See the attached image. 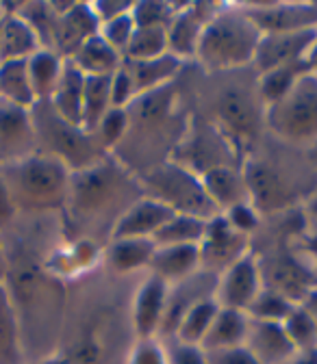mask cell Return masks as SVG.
<instances>
[{
	"instance_id": "44dd1931",
	"label": "cell",
	"mask_w": 317,
	"mask_h": 364,
	"mask_svg": "<svg viewBox=\"0 0 317 364\" xmlns=\"http://www.w3.org/2000/svg\"><path fill=\"white\" fill-rule=\"evenodd\" d=\"M150 267L161 280H185L200 267V245H167L157 247Z\"/></svg>"
},
{
	"instance_id": "f907efd6",
	"label": "cell",
	"mask_w": 317,
	"mask_h": 364,
	"mask_svg": "<svg viewBox=\"0 0 317 364\" xmlns=\"http://www.w3.org/2000/svg\"><path fill=\"white\" fill-rule=\"evenodd\" d=\"M7 16H9V14L5 11V7H3V5H0V24L5 22V18H7Z\"/></svg>"
},
{
	"instance_id": "5b68a950",
	"label": "cell",
	"mask_w": 317,
	"mask_h": 364,
	"mask_svg": "<svg viewBox=\"0 0 317 364\" xmlns=\"http://www.w3.org/2000/svg\"><path fill=\"white\" fill-rule=\"evenodd\" d=\"M142 187L148 193L146 198L163 204L174 215H187L202 221H211L217 217L219 208L209 198L202 180L174 161L144 171Z\"/></svg>"
},
{
	"instance_id": "603a6c76",
	"label": "cell",
	"mask_w": 317,
	"mask_h": 364,
	"mask_svg": "<svg viewBox=\"0 0 317 364\" xmlns=\"http://www.w3.org/2000/svg\"><path fill=\"white\" fill-rule=\"evenodd\" d=\"M135 85V91L140 94H148V91H155L159 87H165L170 82V78L178 72L180 68V59L172 57L170 53L157 59H148V61H126L122 63Z\"/></svg>"
},
{
	"instance_id": "ba28073f",
	"label": "cell",
	"mask_w": 317,
	"mask_h": 364,
	"mask_svg": "<svg viewBox=\"0 0 317 364\" xmlns=\"http://www.w3.org/2000/svg\"><path fill=\"white\" fill-rule=\"evenodd\" d=\"M174 163L202 178L207 171L217 167H235L233 146L229 144V136L222 134L213 124L198 119L178 141L174 150Z\"/></svg>"
},
{
	"instance_id": "8fae6325",
	"label": "cell",
	"mask_w": 317,
	"mask_h": 364,
	"mask_svg": "<svg viewBox=\"0 0 317 364\" xmlns=\"http://www.w3.org/2000/svg\"><path fill=\"white\" fill-rule=\"evenodd\" d=\"M246 252V235L229 223V219L217 215L207 223V232L200 243V264L211 271H226L237 260L244 258Z\"/></svg>"
},
{
	"instance_id": "83f0119b",
	"label": "cell",
	"mask_w": 317,
	"mask_h": 364,
	"mask_svg": "<svg viewBox=\"0 0 317 364\" xmlns=\"http://www.w3.org/2000/svg\"><path fill=\"white\" fill-rule=\"evenodd\" d=\"M254 347V358L263 360V362H276L281 358H285L293 343L289 341V336L285 334V330L279 323H271V321H261L254 323L252 330L248 328V334Z\"/></svg>"
},
{
	"instance_id": "cb8c5ba5",
	"label": "cell",
	"mask_w": 317,
	"mask_h": 364,
	"mask_svg": "<svg viewBox=\"0 0 317 364\" xmlns=\"http://www.w3.org/2000/svg\"><path fill=\"white\" fill-rule=\"evenodd\" d=\"M111 78L113 76H85L83 87V130L94 134L103 117L111 109Z\"/></svg>"
},
{
	"instance_id": "ffe728a7",
	"label": "cell",
	"mask_w": 317,
	"mask_h": 364,
	"mask_svg": "<svg viewBox=\"0 0 317 364\" xmlns=\"http://www.w3.org/2000/svg\"><path fill=\"white\" fill-rule=\"evenodd\" d=\"M70 61L83 76H113L122 65L120 53L100 33L87 39Z\"/></svg>"
},
{
	"instance_id": "d6a6232c",
	"label": "cell",
	"mask_w": 317,
	"mask_h": 364,
	"mask_svg": "<svg viewBox=\"0 0 317 364\" xmlns=\"http://www.w3.org/2000/svg\"><path fill=\"white\" fill-rule=\"evenodd\" d=\"M157 245L152 239H120L111 243L109 260L118 271H132L137 267L150 264Z\"/></svg>"
},
{
	"instance_id": "9c48e42d",
	"label": "cell",
	"mask_w": 317,
	"mask_h": 364,
	"mask_svg": "<svg viewBox=\"0 0 317 364\" xmlns=\"http://www.w3.org/2000/svg\"><path fill=\"white\" fill-rule=\"evenodd\" d=\"M226 87L229 89H224L217 98L215 115L231 136H235V139H250L261 124L263 100L259 91L252 94V91L244 89L241 82H229Z\"/></svg>"
},
{
	"instance_id": "8d00e7d4",
	"label": "cell",
	"mask_w": 317,
	"mask_h": 364,
	"mask_svg": "<svg viewBox=\"0 0 317 364\" xmlns=\"http://www.w3.org/2000/svg\"><path fill=\"white\" fill-rule=\"evenodd\" d=\"M254 316L263 318V321H271V323H276L279 318H287L296 308L289 299H285L283 295L274 293V291H267L263 289L256 299L252 301V306L248 308Z\"/></svg>"
},
{
	"instance_id": "b9f144b4",
	"label": "cell",
	"mask_w": 317,
	"mask_h": 364,
	"mask_svg": "<svg viewBox=\"0 0 317 364\" xmlns=\"http://www.w3.org/2000/svg\"><path fill=\"white\" fill-rule=\"evenodd\" d=\"M209 362L211 364H259L254 353L241 347H226V349L209 351Z\"/></svg>"
},
{
	"instance_id": "7a4b0ae2",
	"label": "cell",
	"mask_w": 317,
	"mask_h": 364,
	"mask_svg": "<svg viewBox=\"0 0 317 364\" xmlns=\"http://www.w3.org/2000/svg\"><path fill=\"white\" fill-rule=\"evenodd\" d=\"M261 31L241 9L217 11L204 26L196 57L211 72H235L254 61Z\"/></svg>"
},
{
	"instance_id": "836d02e7",
	"label": "cell",
	"mask_w": 317,
	"mask_h": 364,
	"mask_svg": "<svg viewBox=\"0 0 317 364\" xmlns=\"http://www.w3.org/2000/svg\"><path fill=\"white\" fill-rule=\"evenodd\" d=\"M124 55L126 61H148L167 55V28H135Z\"/></svg>"
},
{
	"instance_id": "f546056e",
	"label": "cell",
	"mask_w": 317,
	"mask_h": 364,
	"mask_svg": "<svg viewBox=\"0 0 317 364\" xmlns=\"http://www.w3.org/2000/svg\"><path fill=\"white\" fill-rule=\"evenodd\" d=\"M207 223L196 217L187 215H174L161 230L152 237L157 247H167V245H200L207 232Z\"/></svg>"
},
{
	"instance_id": "52a82bcc",
	"label": "cell",
	"mask_w": 317,
	"mask_h": 364,
	"mask_svg": "<svg viewBox=\"0 0 317 364\" xmlns=\"http://www.w3.org/2000/svg\"><path fill=\"white\" fill-rule=\"evenodd\" d=\"M296 173H302V169H296L291 161L283 163L274 159L252 156L244 171L250 206L256 213L283 210L289 206L298 196Z\"/></svg>"
},
{
	"instance_id": "f35d334b",
	"label": "cell",
	"mask_w": 317,
	"mask_h": 364,
	"mask_svg": "<svg viewBox=\"0 0 317 364\" xmlns=\"http://www.w3.org/2000/svg\"><path fill=\"white\" fill-rule=\"evenodd\" d=\"M285 334L289 336L291 343L298 345H311L317 338V326L313 321V316L306 310H293L285 318Z\"/></svg>"
},
{
	"instance_id": "ac0fdd59",
	"label": "cell",
	"mask_w": 317,
	"mask_h": 364,
	"mask_svg": "<svg viewBox=\"0 0 317 364\" xmlns=\"http://www.w3.org/2000/svg\"><path fill=\"white\" fill-rule=\"evenodd\" d=\"M200 180H202L209 198L213 200V204L217 208L231 210V208H235L239 204H250V196H248L244 173L237 167L211 169Z\"/></svg>"
},
{
	"instance_id": "3957f363",
	"label": "cell",
	"mask_w": 317,
	"mask_h": 364,
	"mask_svg": "<svg viewBox=\"0 0 317 364\" xmlns=\"http://www.w3.org/2000/svg\"><path fill=\"white\" fill-rule=\"evenodd\" d=\"M28 113L37 152L59 159L72 173L100 163L103 146L98 144L96 134H89L80 126L66 122L53 109L51 100H37Z\"/></svg>"
},
{
	"instance_id": "9a60e30c",
	"label": "cell",
	"mask_w": 317,
	"mask_h": 364,
	"mask_svg": "<svg viewBox=\"0 0 317 364\" xmlns=\"http://www.w3.org/2000/svg\"><path fill=\"white\" fill-rule=\"evenodd\" d=\"M100 20L92 5H70L59 14L53 53L61 59H72L80 46L100 33Z\"/></svg>"
},
{
	"instance_id": "8992f818",
	"label": "cell",
	"mask_w": 317,
	"mask_h": 364,
	"mask_svg": "<svg viewBox=\"0 0 317 364\" xmlns=\"http://www.w3.org/2000/svg\"><path fill=\"white\" fill-rule=\"evenodd\" d=\"M265 122L287 141L317 144V76L304 74L283 100L265 111Z\"/></svg>"
},
{
	"instance_id": "6da1fadb",
	"label": "cell",
	"mask_w": 317,
	"mask_h": 364,
	"mask_svg": "<svg viewBox=\"0 0 317 364\" xmlns=\"http://www.w3.org/2000/svg\"><path fill=\"white\" fill-rule=\"evenodd\" d=\"M16 210L43 213L66 204L72 171L55 156L35 152L0 167Z\"/></svg>"
},
{
	"instance_id": "e0dca14e",
	"label": "cell",
	"mask_w": 317,
	"mask_h": 364,
	"mask_svg": "<svg viewBox=\"0 0 317 364\" xmlns=\"http://www.w3.org/2000/svg\"><path fill=\"white\" fill-rule=\"evenodd\" d=\"M174 217L170 208L163 204L146 198L137 200L115 223L113 228V241L120 239H152L161 228Z\"/></svg>"
},
{
	"instance_id": "7bdbcfd3",
	"label": "cell",
	"mask_w": 317,
	"mask_h": 364,
	"mask_svg": "<svg viewBox=\"0 0 317 364\" xmlns=\"http://www.w3.org/2000/svg\"><path fill=\"white\" fill-rule=\"evenodd\" d=\"M226 219H229V223L235 228V230H239L241 235L254 230V228H256V221H259L256 210H254L250 204H239V206L231 208L229 215H226Z\"/></svg>"
},
{
	"instance_id": "f1b7e54d",
	"label": "cell",
	"mask_w": 317,
	"mask_h": 364,
	"mask_svg": "<svg viewBox=\"0 0 317 364\" xmlns=\"http://www.w3.org/2000/svg\"><path fill=\"white\" fill-rule=\"evenodd\" d=\"M308 70H311L308 61H302V63H296V65H287V68H279V70L261 74L256 89H259V96H261L263 105L271 107V105H276L279 100H283L289 91L296 87V82L304 74H308Z\"/></svg>"
},
{
	"instance_id": "681fc988",
	"label": "cell",
	"mask_w": 317,
	"mask_h": 364,
	"mask_svg": "<svg viewBox=\"0 0 317 364\" xmlns=\"http://www.w3.org/2000/svg\"><path fill=\"white\" fill-rule=\"evenodd\" d=\"M308 250H311V256L315 258V262H317V237L311 241V245H308Z\"/></svg>"
},
{
	"instance_id": "5bb4252c",
	"label": "cell",
	"mask_w": 317,
	"mask_h": 364,
	"mask_svg": "<svg viewBox=\"0 0 317 364\" xmlns=\"http://www.w3.org/2000/svg\"><path fill=\"white\" fill-rule=\"evenodd\" d=\"M215 14L217 7L207 3L180 7V11L167 26V53L180 61L196 57L202 31L215 18Z\"/></svg>"
},
{
	"instance_id": "f6af8a7d",
	"label": "cell",
	"mask_w": 317,
	"mask_h": 364,
	"mask_svg": "<svg viewBox=\"0 0 317 364\" xmlns=\"http://www.w3.org/2000/svg\"><path fill=\"white\" fill-rule=\"evenodd\" d=\"M172 362L174 364H207L202 353L196 347H192V345H183V347L174 349Z\"/></svg>"
},
{
	"instance_id": "30bf717a",
	"label": "cell",
	"mask_w": 317,
	"mask_h": 364,
	"mask_svg": "<svg viewBox=\"0 0 317 364\" xmlns=\"http://www.w3.org/2000/svg\"><path fill=\"white\" fill-rule=\"evenodd\" d=\"M317 43V28L300 31V33H279V35H261L256 53H254V65L261 74L296 65L302 61H308V55L313 46Z\"/></svg>"
},
{
	"instance_id": "c3c4849f",
	"label": "cell",
	"mask_w": 317,
	"mask_h": 364,
	"mask_svg": "<svg viewBox=\"0 0 317 364\" xmlns=\"http://www.w3.org/2000/svg\"><path fill=\"white\" fill-rule=\"evenodd\" d=\"M308 65H311V70L317 72V43L313 46V50H311V55H308Z\"/></svg>"
},
{
	"instance_id": "4316f807",
	"label": "cell",
	"mask_w": 317,
	"mask_h": 364,
	"mask_svg": "<svg viewBox=\"0 0 317 364\" xmlns=\"http://www.w3.org/2000/svg\"><path fill=\"white\" fill-rule=\"evenodd\" d=\"M63 61L66 59H61L51 50H39L26 61L35 100H51L63 70Z\"/></svg>"
},
{
	"instance_id": "ab89813d",
	"label": "cell",
	"mask_w": 317,
	"mask_h": 364,
	"mask_svg": "<svg viewBox=\"0 0 317 364\" xmlns=\"http://www.w3.org/2000/svg\"><path fill=\"white\" fill-rule=\"evenodd\" d=\"M132 31H135V22H132L130 14L120 16V18H115V20H111V22H107V24L100 26V35L113 46V48H115L120 55L124 53L126 43L130 41Z\"/></svg>"
},
{
	"instance_id": "7c38bea8",
	"label": "cell",
	"mask_w": 317,
	"mask_h": 364,
	"mask_svg": "<svg viewBox=\"0 0 317 364\" xmlns=\"http://www.w3.org/2000/svg\"><path fill=\"white\" fill-rule=\"evenodd\" d=\"M37 152L31 113L0 98V167Z\"/></svg>"
},
{
	"instance_id": "e575fe53",
	"label": "cell",
	"mask_w": 317,
	"mask_h": 364,
	"mask_svg": "<svg viewBox=\"0 0 317 364\" xmlns=\"http://www.w3.org/2000/svg\"><path fill=\"white\" fill-rule=\"evenodd\" d=\"M219 312L217 304L211 301V299H204L200 304H196L185 316L183 321H180L178 326V332L180 336H183L185 343H196V341H202L213 323L215 314Z\"/></svg>"
},
{
	"instance_id": "d6986e66",
	"label": "cell",
	"mask_w": 317,
	"mask_h": 364,
	"mask_svg": "<svg viewBox=\"0 0 317 364\" xmlns=\"http://www.w3.org/2000/svg\"><path fill=\"white\" fill-rule=\"evenodd\" d=\"M83 87H85V76L70 59H66L59 82L55 87V94L51 96V105L66 122L80 128H83Z\"/></svg>"
},
{
	"instance_id": "74e56055",
	"label": "cell",
	"mask_w": 317,
	"mask_h": 364,
	"mask_svg": "<svg viewBox=\"0 0 317 364\" xmlns=\"http://www.w3.org/2000/svg\"><path fill=\"white\" fill-rule=\"evenodd\" d=\"M126 128H128V113H126V109H113L111 107L109 113L98 124L94 134H96L98 144L103 146V150L105 148H118L120 139H124Z\"/></svg>"
},
{
	"instance_id": "484cf974",
	"label": "cell",
	"mask_w": 317,
	"mask_h": 364,
	"mask_svg": "<svg viewBox=\"0 0 317 364\" xmlns=\"http://www.w3.org/2000/svg\"><path fill=\"white\" fill-rule=\"evenodd\" d=\"M28 61V59H26ZM26 61H7L0 63V98L31 109L37 100L31 87V76H28V63Z\"/></svg>"
},
{
	"instance_id": "816d5d0a",
	"label": "cell",
	"mask_w": 317,
	"mask_h": 364,
	"mask_svg": "<svg viewBox=\"0 0 317 364\" xmlns=\"http://www.w3.org/2000/svg\"><path fill=\"white\" fill-rule=\"evenodd\" d=\"M311 213H313V217L317 219V198H315V200L311 202Z\"/></svg>"
},
{
	"instance_id": "60d3db41",
	"label": "cell",
	"mask_w": 317,
	"mask_h": 364,
	"mask_svg": "<svg viewBox=\"0 0 317 364\" xmlns=\"http://www.w3.org/2000/svg\"><path fill=\"white\" fill-rule=\"evenodd\" d=\"M135 98H137V91H135L132 78L124 65L113 74L111 78V107L113 109H126Z\"/></svg>"
},
{
	"instance_id": "4dcf8cb0",
	"label": "cell",
	"mask_w": 317,
	"mask_h": 364,
	"mask_svg": "<svg viewBox=\"0 0 317 364\" xmlns=\"http://www.w3.org/2000/svg\"><path fill=\"white\" fill-rule=\"evenodd\" d=\"M16 16L35 33L41 50L53 53L55 28L59 20V11L53 7V3H26L16 9Z\"/></svg>"
},
{
	"instance_id": "1f68e13d",
	"label": "cell",
	"mask_w": 317,
	"mask_h": 364,
	"mask_svg": "<svg viewBox=\"0 0 317 364\" xmlns=\"http://www.w3.org/2000/svg\"><path fill=\"white\" fill-rule=\"evenodd\" d=\"M165 295L167 287L165 280L161 278H150L137 299V326L142 332H152L159 321H163V312H165Z\"/></svg>"
},
{
	"instance_id": "277c9868",
	"label": "cell",
	"mask_w": 317,
	"mask_h": 364,
	"mask_svg": "<svg viewBox=\"0 0 317 364\" xmlns=\"http://www.w3.org/2000/svg\"><path fill=\"white\" fill-rule=\"evenodd\" d=\"M135 204L128 200V180L120 173V169L96 163L83 171H74L70 176V187L66 206L70 208L74 221L83 228H92L100 219H107L111 208L120 204Z\"/></svg>"
},
{
	"instance_id": "bcb514c9",
	"label": "cell",
	"mask_w": 317,
	"mask_h": 364,
	"mask_svg": "<svg viewBox=\"0 0 317 364\" xmlns=\"http://www.w3.org/2000/svg\"><path fill=\"white\" fill-rule=\"evenodd\" d=\"M7 250L3 245V239H0V280H3L7 276V271H9V262H7Z\"/></svg>"
},
{
	"instance_id": "7dc6e473",
	"label": "cell",
	"mask_w": 317,
	"mask_h": 364,
	"mask_svg": "<svg viewBox=\"0 0 317 364\" xmlns=\"http://www.w3.org/2000/svg\"><path fill=\"white\" fill-rule=\"evenodd\" d=\"M308 163H311V167L317 171V144H313V148H311V152H308Z\"/></svg>"
},
{
	"instance_id": "ee69618b",
	"label": "cell",
	"mask_w": 317,
	"mask_h": 364,
	"mask_svg": "<svg viewBox=\"0 0 317 364\" xmlns=\"http://www.w3.org/2000/svg\"><path fill=\"white\" fill-rule=\"evenodd\" d=\"M16 213L18 210H16V206L11 202L9 189L5 185V178H3V173H0V230H3V228H7L14 221Z\"/></svg>"
},
{
	"instance_id": "7402d4cb",
	"label": "cell",
	"mask_w": 317,
	"mask_h": 364,
	"mask_svg": "<svg viewBox=\"0 0 317 364\" xmlns=\"http://www.w3.org/2000/svg\"><path fill=\"white\" fill-rule=\"evenodd\" d=\"M39 50L41 46L35 33L16 14L7 16L5 22L0 24V63L26 61Z\"/></svg>"
},
{
	"instance_id": "d4e9b609",
	"label": "cell",
	"mask_w": 317,
	"mask_h": 364,
	"mask_svg": "<svg viewBox=\"0 0 317 364\" xmlns=\"http://www.w3.org/2000/svg\"><path fill=\"white\" fill-rule=\"evenodd\" d=\"M246 334H248V323L241 310L222 308L215 314L213 323L202 341L209 351H215V349H226V347H239Z\"/></svg>"
},
{
	"instance_id": "d590c367",
	"label": "cell",
	"mask_w": 317,
	"mask_h": 364,
	"mask_svg": "<svg viewBox=\"0 0 317 364\" xmlns=\"http://www.w3.org/2000/svg\"><path fill=\"white\" fill-rule=\"evenodd\" d=\"M180 7L170 3H157V0H146L137 3L130 9V18L135 22V28H167Z\"/></svg>"
},
{
	"instance_id": "4fadbf2b",
	"label": "cell",
	"mask_w": 317,
	"mask_h": 364,
	"mask_svg": "<svg viewBox=\"0 0 317 364\" xmlns=\"http://www.w3.org/2000/svg\"><path fill=\"white\" fill-rule=\"evenodd\" d=\"M241 11L252 20L261 35L300 33L317 28V5H250Z\"/></svg>"
},
{
	"instance_id": "2e32d148",
	"label": "cell",
	"mask_w": 317,
	"mask_h": 364,
	"mask_svg": "<svg viewBox=\"0 0 317 364\" xmlns=\"http://www.w3.org/2000/svg\"><path fill=\"white\" fill-rule=\"evenodd\" d=\"M259 293H261V276H259V264L252 256H244L231 269H226L217 289L219 304L231 310L250 308Z\"/></svg>"
}]
</instances>
